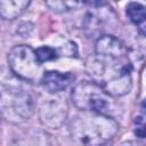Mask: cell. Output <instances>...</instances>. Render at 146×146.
Masks as SVG:
<instances>
[{
  "label": "cell",
  "mask_w": 146,
  "mask_h": 146,
  "mask_svg": "<svg viewBox=\"0 0 146 146\" xmlns=\"http://www.w3.org/2000/svg\"><path fill=\"white\" fill-rule=\"evenodd\" d=\"M8 63L13 73L22 80L33 82L40 76L41 63L36 52L29 46L14 47L8 54Z\"/></svg>",
  "instance_id": "5b68a950"
},
{
  "label": "cell",
  "mask_w": 146,
  "mask_h": 146,
  "mask_svg": "<svg viewBox=\"0 0 146 146\" xmlns=\"http://www.w3.org/2000/svg\"><path fill=\"white\" fill-rule=\"evenodd\" d=\"M135 135L139 138H146V119L143 116L135 117Z\"/></svg>",
  "instance_id": "7c38bea8"
},
{
  "label": "cell",
  "mask_w": 146,
  "mask_h": 146,
  "mask_svg": "<svg viewBox=\"0 0 146 146\" xmlns=\"http://www.w3.org/2000/svg\"><path fill=\"white\" fill-rule=\"evenodd\" d=\"M117 130L119 124L113 117L92 112L75 116L70 124L73 139L82 146H102L111 140Z\"/></svg>",
  "instance_id": "7a4b0ae2"
},
{
  "label": "cell",
  "mask_w": 146,
  "mask_h": 146,
  "mask_svg": "<svg viewBox=\"0 0 146 146\" xmlns=\"http://www.w3.org/2000/svg\"><path fill=\"white\" fill-rule=\"evenodd\" d=\"M127 15L133 24L139 25L146 19V7L138 2H130L127 6Z\"/></svg>",
  "instance_id": "9c48e42d"
},
{
  "label": "cell",
  "mask_w": 146,
  "mask_h": 146,
  "mask_svg": "<svg viewBox=\"0 0 146 146\" xmlns=\"http://www.w3.org/2000/svg\"><path fill=\"white\" fill-rule=\"evenodd\" d=\"M36 52V56H38V59L40 63H43V62H47V60H52L55 58H57V51L51 48V47H40L35 50Z\"/></svg>",
  "instance_id": "8fae6325"
},
{
  "label": "cell",
  "mask_w": 146,
  "mask_h": 146,
  "mask_svg": "<svg viewBox=\"0 0 146 146\" xmlns=\"http://www.w3.org/2000/svg\"><path fill=\"white\" fill-rule=\"evenodd\" d=\"M86 71L112 97L127 95L132 87L128 51L120 54H95L88 57Z\"/></svg>",
  "instance_id": "6da1fadb"
},
{
  "label": "cell",
  "mask_w": 146,
  "mask_h": 146,
  "mask_svg": "<svg viewBox=\"0 0 146 146\" xmlns=\"http://www.w3.org/2000/svg\"><path fill=\"white\" fill-rule=\"evenodd\" d=\"M1 112L8 121H24L33 114L32 98L22 89L6 88L3 86L1 91Z\"/></svg>",
  "instance_id": "277c9868"
},
{
  "label": "cell",
  "mask_w": 146,
  "mask_h": 146,
  "mask_svg": "<svg viewBox=\"0 0 146 146\" xmlns=\"http://www.w3.org/2000/svg\"><path fill=\"white\" fill-rule=\"evenodd\" d=\"M141 110H143V112L146 114V98L143 100V103H141Z\"/></svg>",
  "instance_id": "9a60e30c"
},
{
  "label": "cell",
  "mask_w": 146,
  "mask_h": 146,
  "mask_svg": "<svg viewBox=\"0 0 146 146\" xmlns=\"http://www.w3.org/2000/svg\"><path fill=\"white\" fill-rule=\"evenodd\" d=\"M58 100L59 99H49V102L44 103L40 110L41 121L46 125L55 129L62 125L66 116V110Z\"/></svg>",
  "instance_id": "8992f818"
},
{
  "label": "cell",
  "mask_w": 146,
  "mask_h": 146,
  "mask_svg": "<svg viewBox=\"0 0 146 146\" xmlns=\"http://www.w3.org/2000/svg\"><path fill=\"white\" fill-rule=\"evenodd\" d=\"M74 81L72 73H60L58 71L44 72L41 78L42 87L50 94H56L66 90Z\"/></svg>",
  "instance_id": "52a82bcc"
},
{
  "label": "cell",
  "mask_w": 146,
  "mask_h": 146,
  "mask_svg": "<svg viewBox=\"0 0 146 146\" xmlns=\"http://www.w3.org/2000/svg\"><path fill=\"white\" fill-rule=\"evenodd\" d=\"M119 146H146V144L140 143V141H136V140H129V141H124V143L120 144Z\"/></svg>",
  "instance_id": "4fadbf2b"
},
{
  "label": "cell",
  "mask_w": 146,
  "mask_h": 146,
  "mask_svg": "<svg viewBox=\"0 0 146 146\" xmlns=\"http://www.w3.org/2000/svg\"><path fill=\"white\" fill-rule=\"evenodd\" d=\"M72 99L74 105L82 111H90L111 117L115 111L112 96L96 82L81 81L78 83L72 91Z\"/></svg>",
  "instance_id": "3957f363"
},
{
  "label": "cell",
  "mask_w": 146,
  "mask_h": 146,
  "mask_svg": "<svg viewBox=\"0 0 146 146\" xmlns=\"http://www.w3.org/2000/svg\"><path fill=\"white\" fill-rule=\"evenodd\" d=\"M46 5L48 7H50V9H52L54 11H67L71 9H74L75 7L82 6V2H68V1H47Z\"/></svg>",
  "instance_id": "30bf717a"
},
{
  "label": "cell",
  "mask_w": 146,
  "mask_h": 146,
  "mask_svg": "<svg viewBox=\"0 0 146 146\" xmlns=\"http://www.w3.org/2000/svg\"><path fill=\"white\" fill-rule=\"evenodd\" d=\"M138 26V30H139V32L144 35V36H146V19L144 21V22H141L139 25H137Z\"/></svg>",
  "instance_id": "5bb4252c"
},
{
  "label": "cell",
  "mask_w": 146,
  "mask_h": 146,
  "mask_svg": "<svg viewBox=\"0 0 146 146\" xmlns=\"http://www.w3.org/2000/svg\"><path fill=\"white\" fill-rule=\"evenodd\" d=\"M29 0H1L0 1V15L5 19H15L21 16L29 7Z\"/></svg>",
  "instance_id": "ba28073f"
}]
</instances>
